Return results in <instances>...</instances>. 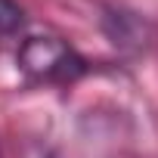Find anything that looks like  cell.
<instances>
[{
  "instance_id": "obj_1",
  "label": "cell",
  "mask_w": 158,
  "mask_h": 158,
  "mask_svg": "<svg viewBox=\"0 0 158 158\" xmlns=\"http://www.w3.org/2000/svg\"><path fill=\"white\" fill-rule=\"evenodd\" d=\"M16 59H19V68L31 81H44V84H71L74 77H81L87 71L84 56L65 37H56V34L22 37Z\"/></svg>"
},
{
  "instance_id": "obj_2",
  "label": "cell",
  "mask_w": 158,
  "mask_h": 158,
  "mask_svg": "<svg viewBox=\"0 0 158 158\" xmlns=\"http://www.w3.org/2000/svg\"><path fill=\"white\" fill-rule=\"evenodd\" d=\"M102 25H106V34L112 37L115 47H143V37H146V22L136 16V13H124V10H109L102 16Z\"/></svg>"
},
{
  "instance_id": "obj_3",
  "label": "cell",
  "mask_w": 158,
  "mask_h": 158,
  "mask_svg": "<svg viewBox=\"0 0 158 158\" xmlns=\"http://www.w3.org/2000/svg\"><path fill=\"white\" fill-rule=\"evenodd\" d=\"M25 28V6L19 0H0V40H16Z\"/></svg>"
}]
</instances>
